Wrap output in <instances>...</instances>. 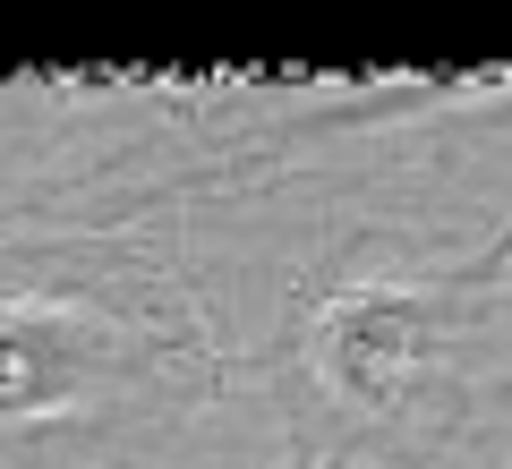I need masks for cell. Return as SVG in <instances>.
<instances>
[{"label": "cell", "mask_w": 512, "mask_h": 469, "mask_svg": "<svg viewBox=\"0 0 512 469\" xmlns=\"http://www.w3.org/2000/svg\"><path fill=\"white\" fill-rule=\"evenodd\" d=\"M171 376H214L205 325L171 273L137 256L69 265V248L0 265V427H43Z\"/></svg>", "instance_id": "2"}, {"label": "cell", "mask_w": 512, "mask_h": 469, "mask_svg": "<svg viewBox=\"0 0 512 469\" xmlns=\"http://www.w3.org/2000/svg\"><path fill=\"white\" fill-rule=\"evenodd\" d=\"M504 273H512V222L444 273L342 282L325 299H299L274 342L291 469L427 461L453 444L470 427L461 342L487 325Z\"/></svg>", "instance_id": "1"}]
</instances>
